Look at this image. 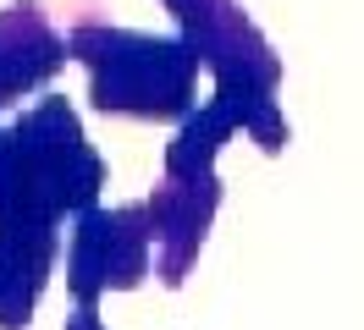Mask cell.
Listing matches in <instances>:
<instances>
[{"label": "cell", "mask_w": 364, "mask_h": 330, "mask_svg": "<svg viewBox=\"0 0 364 330\" xmlns=\"http://www.w3.org/2000/svg\"><path fill=\"white\" fill-rule=\"evenodd\" d=\"M105 187V160L89 149L67 99L39 105L0 127V226L6 220H39L61 226L83 215Z\"/></svg>", "instance_id": "obj_1"}, {"label": "cell", "mask_w": 364, "mask_h": 330, "mask_svg": "<svg viewBox=\"0 0 364 330\" xmlns=\"http://www.w3.org/2000/svg\"><path fill=\"white\" fill-rule=\"evenodd\" d=\"M72 61L89 72V99L105 116L127 121H171L199 99V50L188 39H155L133 28H111L105 17H72L67 28Z\"/></svg>", "instance_id": "obj_2"}, {"label": "cell", "mask_w": 364, "mask_h": 330, "mask_svg": "<svg viewBox=\"0 0 364 330\" xmlns=\"http://www.w3.org/2000/svg\"><path fill=\"white\" fill-rule=\"evenodd\" d=\"M160 6L188 28V44L215 72V99H227L232 116H243L259 99H276L282 61L259 39V28L243 17L237 0H160Z\"/></svg>", "instance_id": "obj_3"}, {"label": "cell", "mask_w": 364, "mask_h": 330, "mask_svg": "<svg viewBox=\"0 0 364 330\" xmlns=\"http://www.w3.org/2000/svg\"><path fill=\"white\" fill-rule=\"evenodd\" d=\"M155 270V226L144 204L83 209L67 237V286L77 303H100L105 292H133Z\"/></svg>", "instance_id": "obj_4"}, {"label": "cell", "mask_w": 364, "mask_h": 330, "mask_svg": "<svg viewBox=\"0 0 364 330\" xmlns=\"http://www.w3.org/2000/svg\"><path fill=\"white\" fill-rule=\"evenodd\" d=\"M215 204H221L215 171L210 176H160L155 198L144 209H149V226H155V275L166 286H182L188 264L199 259L205 231L215 220Z\"/></svg>", "instance_id": "obj_5"}, {"label": "cell", "mask_w": 364, "mask_h": 330, "mask_svg": "<svg viewBox=\"0 0 364 330\" xmlns=\"http://www.w3.org/2000/svg\"><path fill=\"white\" fill-rule=\"evenodd\" d=\"M67 55H72L67 33L50 22L45 6L39 0H11L0 11V110H11L33 88H45Z\"/></svg>", "instance_id": "obj_6"}, {"label": "cell", "mask_w": 364, "mask_h": 330, "mask_svg": "<svg viewBox=\"0 0 364 330\" xmlns=\"http://www.w3.org/2000/svg\"><path fill=\"white\" fill-rule=\"evenodd\" d=\"M55 226L39 220H6L0 226V330H28V314L45 297L55 270Z\"/></svg>", "instance_id": "obj_7"}, {"label": "cell", "mask_w": 364, "mask_h": 330, "mask_svg": "<svg viewBox=\"0 0 364 330\" xmlns=\"http://www.w3.org/2000/svg\"><path fill=\"white\" fill-rule=\"evenodd\" d=\"M232 127H237V116H232L227 99H210V105L188 110L177 138L166 143V176H210L221 143L232 138Z\"/></svg>", "instance_id": "obj_8"}, {"label": "cell", "mask_w": 364, "mask_h": 330, "mask_svg": "<svg viewBox=\"0 0 364 330\" xmlns=\"http://www.w3.org/2000/svg\"><path fill=\"white\" fill-rule=\"evenodd\" d=\"M67 330H105V325H100V314H94V303H77V314L67 319Z\"/></svg>", "instance_id": "obj_9"}]
</instances>
